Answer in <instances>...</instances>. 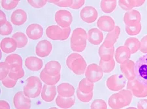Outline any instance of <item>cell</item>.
Returning a JSON list of instances; mask_svg holds the SVG:
<instances>
[{
	"mask_svg": "<svg viewBox=\"0 0 147 109\" xmlns=\"http://www.w3.org/2000/svg\"><path fill=\"white\" fill-rule=\"evenodd\" d=\"M120 70L122 75L128 80L134 79L136 77V63L134 61L128 60L120 64Z\"/></svg>",
	"mask_w": 147,
	"mask_h": 109,
	"instance_id": "5bb4252c",
	"label": "cell"
},
{
	"mask_svg": "<svg viewBox=\"0 0 147 109\" xmlns=\"http://www.w3.org/2000/svg\"><path fill=\"white\" fill-rule=\"evenodd\" d=\"M10 69V66L5 61H2L0 63V79L1 80L8 77Z\"/></svg>",
	"mask_w": 147,
	"mask_h": 109,
	"instance_id": "60d3db41",
	"label": "cell"
},
{
	"mask_svg": "<svg viewBox=\"0 0 147 109\" xmlns=\"http://www.w3.org/2000/svg\"><path fill=\"white\" fill-rule=\"evenodd\" d=\"M126 84V79L124 75H113L109 77L106 81V86L111 91H120Z\"/></svg>",
	"mask_w": 147,
	"mask_h": 109,
	"instance_id": "52a82bcc",
	"label": "cell"
},
{
	"mask_svg": "<svg viewBox=\"0 0 147 109\" xmlns=\"http://www.w3.org/2000/svg\"><path fill=\"white\" fill-rule=\"evenodd\" d=\"M24 64L28 69L31 71L36 72L41 69L43 65V61L37 57L30 56L26 58Z\"/></svg>",
	"mask_w": 147,
	"mask_h": 109,
	"instance_id": "44dd1931",
	"label": "cell"
},
{
	"mask_svg": "<svg viewBox=\"0 0 147 109\" xmlns=\"http://www.w3.org/2000/svg\"><path fill=\"white\" fill-rule=\"evenodd\" d=\"M0 109H10V105L8 102L4 100L0 101Z\"/></svg>",
	"mask_w": 147,
	"mask_h": 109,
	"instance_id": "f907efd6",
	"label": "cell"
},
{
	"mask_svg": "<svg viewBox=\"0 0 147 109\" xmlns=\"http://www.w3.org/2000/svg\"><path fill=\"white\" fill-rule=\"evenodd\" d=\"M56 88L54 86H49L45 84L42 86V89L41 93V99L45 102L51 103L53 101L56 95Z\"/></svg>",
	"mask_w": 147,
	"mask_h": 109,
	"instance_id": "cb8c5ba5",
	"label": "cell"
},
{
	"mask_svg": "<svg viewBox=\"0 0 147 109\" xmlns=\"http://www.w3.org/2000/svg\"><path fill=\"white\" fill-rule=\"evenodd\" d=\"M53 50L52 43L48 40H42L38 42L35 47V53L37 56L45 58L50 55Z\"/></svg>",
	"mask_w": 147,
	"mask_h": 109,
	"instance_id": "2e32d148",
	"label": "cell"
},
{
	"mask_svg": "<svg viewBox=\"0 0 147 109\" xmlns=\"http://www.w3.org/2000/svg\"><path fill=\"white\" fill-rule=\"evenodd\" d=\"M133 94L129 89H121L113 94L108 99V105L112 109H121L130 105L133 100Z\"/></svg>",
	"mask_w": 147,
	"mask_h": 109,
	"instance_id": "6da1fadb",
	"label": "cell"
},
{
	"mask_svg": "<svg viewBox=\"0 0 147 109\" xmlns=\"http://www.w3.org/2000/svg\"><path fill=\"white\" fill-rule=\"evenodd\" d=\"M42 89L41 80L35 76L28 77L24 86L23 92L30 98H36L41 94Z\"/></svg>",
	"mask_w": 147,
	"mask_h": 109,
	"instance_id": "277c9868",
	"label": "cell"
},
{
	"mask_svg": "<svg viewBox=\"0 0 147 109\" xmlns=\"http://www.w3.org/2000/svg\"><path fill=\"white\" fill-rule=\"evenodd\" d=\"M1 24V29H0V33L1 35L5 36V35H8L11 34L13 32V26L11 22L6 21V22L0 23Z\"/></svg>",
	"mask_w": 147,
	"mask_h": 109,
	"instance_id": "ab89813d",
	"label": "cell"
},
{
	"mask_svg": "<svg viewBox=\"0 0 147 109\" xmlns=\"http://www.w3.org/2000/svg\"><path fill=\"white\" fill-rule=\"evenodd\" d=\"M80 16L83 22L87 24H92L95 22V21L97 20L98 13L94 7L86 6L80 11Z\"/></svg>",
	"mask_w": 147,
	"mask_h": 109,
	"instance_id": "4fadbf2b",
	"label": "cell"
},
{
	"mask_svg": "<svg viewBox=\"0 0 147 109\" xmlns=\"http://www.w3.org/2000/svg\"><path fill=\"white\" fill-rule=\"evenodd\" d=\"M46 35L53 41H65L71 34V28H61L58 25H52L46 29Z\"/></svg>",
	"mask_w": 147,
	"mask_h": 109,
	"instance_id": "5b68a950",
	"label": "cell"
},
{
	"mask_svg": "<svg viewBox=\"0 0 147 109\" xmlns=\"http://www.w3.org/2000/svg\"><path fill=\"white\" fill-rule=\"evenodd\" d=\"M127 89H129L133 96L138 98L147 97V84L142 82L136 78L128 80L127 83Z\"/></svg>",
	"mask_w": 147,
	"mask_h": 109,
	"instance_id": "8992f818",
	"label": "cell"
},
{
	"mask_svg": "<svg viewBox=\"0 0 147 109\" xmlns=\"http://www.w3.org/2000/svg\"><path fill=\"white\" fill-rule=\"evenodd\" d=\"M94 87V84L93 82L90 81L88 79L86 78L85 79H82L80 80L79 86H78V89L84 94H89L90 92H93Z\"/></svg>",
	"mask_w": 147,
	"mask_h": 109,
	"instance_id": "4dcf8cb0",
	"label": "cell"
},
{
	"mask_svg": "<svg viewBox=\"0 0 147 109\" xmlns=\"http://www.w3.org/2000/svg\"><path fill=\"white\" fill-rule=\"evenodd\" d=\"M26 33L29 39L35 41L41 38L43 34V28L38 24H32L27 27Z\"/></svg>",
	"mask_w": 147,
	"mask_h": 109,
	"instance_id": "ac0fdd59",
	"label": "cell"
},
{
	"mask_svg": "<svg viewBox=\"0 0 147 109\" xmlns=\"http://www.w3.org/2000/svg\"><path fill=\"white\" fill-rule=\"evenodd\" d=\"M131 53L129 49L125 46H120L116 49L115 58L118 63H122L124 61L129 60Z\"/></svg>",
	"mask_w": 147,
	"mask_h": 109,
	"instance_id": "d6986e66",
	"label": "cell"
},
{
	"mask_svg": "<svg viewBox=\"0 0 147 109\" xmlns=\"http://www.w3.org/2000/svg\"><path fill=\"white\" fill-rule=\"evenodd\" d=\"M117 6V1H105L101 0L100 3V7L104 13H111L115 10Z\"/></svg>",
	"mask_w": 147,
	"mask_h": 109,
	"instance_id": "d6a6232c",
	"label": "cell"
},
{
	"mask_svg": "<svg viewBox=\"0 0 147 109\" xmlns=\"http://www.w3.org/2000/svg\"><path fill=\"white\" fill-rule=\"evenodd\" d=\"M88 41L93 45H99L103 40V34L98 28H91L88 32Z\"/></svg>",
	"mask_w": 147,
	"mask_h": 109,
	"instance_id": "603a6c76",
	"label": "cell"
},
{
	"mask_svg": "<svg viewBox=\"0 0 147 109\" xmlns=\"http://www.w3.org/2000/svg\"><path fill=\"white\" fill-rule=\"evenodd\" d=\"M1 5L2 8H3L5 10L10 11L17 7L18 1H15L14 0H1Z\"/></svg>",
	"mask_w": 147,
	"mask_h": 109,
	"instance_id": "b9f144b4",
	"label": "cell"
},
{
	"mask_svg": "<svg viewBox=\"0 0 147 109\" xmlns=\"http://www.w3.org/2000/svg\"><path fill=\"white\" fill-rule=\"evenodd\" d=\"M84 3L85 0H73V4L70 8L77 10L81 8Z\"/></svg>",
	"mask_w": 147,
	"mask_h": 109,
	"instance_id": "7dc6e473",
	"label": "cell"
},
{
	"mask_svg": "<svg viewBox=\"0 0 147 109\" xmlns=\"http://www.w3.org/2000/svg\"><path fill=\"white\" fill-rule=\"evenodd\" d=\"M14 1H21V0H14Z\"/></svg>",
	"mask_w": 147,
	"mask_h": 109,
	"instance_id": "680465c9",
	"label": "cell"
},
{
	"mask_svg": "<svg viewBox=\"0 0 147 109\" xmlns=\"http://www.w3.org/2000/svg\"><path fill=\"white\" fill-rule=\"evenodd\" d=\"M125 109H138V108H137L136 107H134V106H131V107H128Z\"/></svg>",
	"mask_w": 147,
	"mask_h": 109,
	"instance_id": "11a10c76",
	"label": "cell"
},
{
	"mask_svg": "<svg viewBox=\"0 0 147 109\" xmlns=\"http://www.w3.org/2000/svg\"><path fill=\"white\" fill-rule=\"evenodd\" d=\"M90 109H107V105L103 99H96L92 102Z\"/></svg>",
	"mask_w": 147,
	"mask_h": 109,
	"instance_id": "7bdbcfd3",
	"label": "cell"
},
{
	"mask_svg": "<svg viewBox=\"0 0 147 109\" xmlns=\"http://www.w3.org/2000/svg\"><path fill=\"white\" fill-rule=\"evenodd\" d=\"M146 0H134L135 2V7H139L143 5L144 3H145Z\"/></svg>",
	"mask_w": 147,
	"mask_h": 109,
	"instance_id": "816d5d0a",
	"label": "cell"
},
{
	"mask_svg": "<svg viewBox=\"0 0 147 109\" xmlns=\"http://www.w3.org/2000/svg\"><path fill=\"white\" fill-rule=\"evenodd\" d=\"M85 76L90 81L95 83L101 80L103 76V71L98 64L91 63L87 66L85 71Z\"/></svg>",
	"mask_w": 147,
	"mask_h": 109,
	"instance_id": "30bf717a",
	"label": "cell"
},
{
	"mask_svg": "<svg viewBox=\"0 0 147 109\" xmlns=\"http://www.w3.org/2000/svg\"><path fill=\"white\" fill-rule=\"evenodd\" d=\"M24 75H25V73H24V71L23 69V68L11 69L8 77H9L11 79L13 80H18L24 77Z\"/></svg>",
	"mask_w": 147,
	"mask_h": 109,
	"instance_id": "8d00e7d4",
	"label": "cell"
},
{
	"mask_svg": "<svg viewBox=\"0 0 147 109\" xmlns=\"http://www.w3.org/2000/svg\"><path fill=\"white\" fill-rule=\"evenodd\" d=\"M73 4V0H60L56 5L60 7H71Z\"/></svg>",
	"mask_w": 147,
	"mask_h": 109,
	"instance_id": "c3c4849f",
	"label": "cell"
},
{
	"mask_svg": "<svg viewBox=\"0 0 147 109\" xmlns=\"http://www.w3.org/2000/svg\"><path fill=\"white\" fill-rule=\"evenodd\" d=\"M139 50L143 54H147V35L144 36L140 41Z\"/></svg>",
	"mask_w": 147,
	"mask_h": 109,
	"instance_id": "bcb514c9",
	"label": "cell"
},
{
	"mask_svg": "<svg viewBox=\"0 0 147 109\" xmlns=\"http://www.w3.org/2000/svg\"><path fill=\"white\" fill-rule=\"evenodd\" d=\"M47 1L50 3H53V4H57L60 1V0H47Z\"/></svg>",
	"mask_w": 147,
	"mask_h": 109,
	"instance_id": "db71d44e",
	"label": "cell"
},
{
	"mask_svg": "<svg viewBox=\"0 0 147 109\" xmlns=\"http://www.w3.org/2000/svg\"><path fill=\"white\" fill-rule=\"evenodd\" d=\"M123 20L125 26H130L141 22V15L139 11L132 9L131 11H126L124 15Z\"/></svg>",
	"mask_w": 147,
	"mask_h": 109,
	"instance_id": "e0dca14e",
	"label": "cell"
},
{
	"mask_svg": "<svg viewBox=\"0 0 147 109\" xmlns=\"http://www.w3.org/2000/svg\"><path fill=\"white\" fill-rule=\"evenodd\" d=\"M56 105L61 108L68 109L71 108L75 104V99L74 97L71 98H63L58 96L56 98Z\"/></svg>",
	"mask_w": 147,
	"mask_h": 109,
	"instance_id": "83f0119b",
	"label": "cell"
},
{
	"mask_svg": "<svg viewBox=\"0 0 147 109\" xmlns=\"http://www.w3.org/2000/svg\"><path fill=\"white\" fill-rule=\"evenodd\" d=\"M88 34L82 28H77L73 30L70 39V46L73 52L80 53L86 47Z\"/></svg>",
	"mask_w": 147,
	"mask_h": 109,
	"instance_id": "7a4b0ae2",
	"label": "cell"
},
{
	"mask_svg": "<svg viewBox=\"0 0 147 109\" xmlns=\"http://www.w3.org/2000/svg\"><path fill=\"white\" fill-rule=\"evenodd\" d=\"M120 34V28L118 26H116L115 28L111 31V32H109L107 36L105 37V41L111 42L115 44L117 41V39L119 37V35Z\"/></svg>",
	"mask_w": 147,
	"mask_h": 109,
	"instance_id": "e575fe53",
	"label": "cell"
},
{
	"mask_svg": "<svg viewBox=\"0 0 147 109\" xmlns=\"http://www.w3.org/2000/svg\"><path fill=\"white\" fill-rule=\"evenodd\" d=\"M120 7L125 11L132 10L135 7L134 0H118Z\"/></svg>",
	"mask_w": 147,
	"mask_h": 109,
	"instance_id": "74e56055",
	"label": "cell"
},
{
	"mask_svg": "<svg viewBox=\"0 0 147 109\" xmlns=\"http://www.w3.org/2000/svg\"><path fill=\"white\" fill-rule=\"evenodd\" d=\"M61 68V64L58 61L51 60L45 64L43 70L47 74L56 77L60 74Z\"/></svg>",
	"mask_w": 147,
	"mask_h": 109,
	"instance_id": "484cf974",
	"label": "cell"
},
{
	"mask_svg": "<svg viewBox=\"0 0 147 109\" xmlns=\"http://www.w3.org/2000/svg\"><path fill=\"white\" fill-rule=\"evenodd\" d=\"M99 66L102 69L103 73H109L112 72L115 67V60L113 58L108 61H105L100 59Z\"/></svg>",
	"mask_w": 147,
	"mask_h": 109,
	"instance_id": "836d02e7",
	"label": "cell"
},
{
	"mask_svg": "<svg viewBox=\"0 0 147 109\" xmlns=\"http://www.w3.org/2000/svg\"><path fill=\"white\" fill-rule=\"evenodd\" d=\"M54 20L59 26L61 28L70 27L73 22V16L71 13L67 10L61 9L56 12Z\"/></svg>",
	"mask_w": 147,
	"mask_h": 109,
	"instance_id": "9c48e42d",
	"label": "cell"
},
{
	"mask_svg": "<svg viewBox=\"0 0 147 109\" xmlns=\"http://www.w3.org/2000/svg\"><path fill=\"white\" fill-rule=\"evenodd\" d=\"M12 38H13L17 42L18 48H21L27 45L28 42V39L27 35L22 32H16L13 35Z\"/></svg>",
	"mask_w": 147,
	"mask_h": 109,
	"instance_id": "1f68e13d",
	"label": "cell"
},
{
	"mask_svg": "<svg viewBox=\"0 0 147 109\" xmlns=\"http://www.w3.org/2000/svg\"><path fill=\"white\" fill-rule=\"evenodd\" d=\"M5 61L9 64L11 69L22 68V59L18 54H10L5 58Z\"/></svg>",
	"mask_w": 147,
	"mask_h": 109,
	"instance_id": "4316f807",
	"label": "cell"
},
{
	"mask_svg": "<svg viewBox=\"0 0 147 109\" xmlns=\"http://www.w3.org/2000/svg\"><path fill=\"white\" fill-rule=\"evenodd\" d=\"M13 105L16 109H30L31 99L26 96L24 92L20 91L14 96Z\"/></svg>",
	"mask_w": 147,
	"mask_h": 109,
	"instance_id": "7c38bea8",
	"label": "cell"
},
{
	"mask_svg": "<svg viewBox=\"0 0 147 109\" xmlns=\"http://www.w3.org/2000/svg\"><path fill=\"white\" fill-rule=\"evenodd\" d=\"M57 92L58 96L63 98H71L75 93V87L67 82H63L57 87Z\"/></svg>",
	"mask_w": 147,
	"mask_h": 109,
	"instance_id": "d4e9b609",
	"label": "cell"
},
{
	"mask_svg": "<svg viewBox=\"0 0 147 109\" xmlns=\"http://www.w3.org/2000/svg\"><path fill=\"white\" fill-rule=\"evenodd\" d=\"M103 1H117V0H103Z\"/></svg>",
	"mask_w": 147,
	"mask_h": 109,
	"instance_id": "9f6ffc18",
	"label": "cell"
},
{
	"mask_svg": "<svg viewBox=\"0 0 147 109\" xmlns=\"http://www.w3.org/2000/svg\"><path fill=\"white\" fill-rule=\"evenodd\" d=\"M49 109H59V108H56V107H51V108H49Z\"/></svg>",
	"mask_w": 147,
	"mask_h": 109,
	"instance_id": "6f0895ef",
	"label": "cell"
},
{
	"mask_svg": "<svg viewBox=\"0 0 147 109\" xmlns=\"http://www.w3.org/2000/svg\"><path fill=\"white\" fill-rule=\"evenodd\" d=\"M98 29L105 32H110L115 28V22L114 19L109 16H101L97 21Z\"/></svg>",
	"mask_w": 147,
	"mask_h": 109,
	"instance_id": "9a60e30c",
	"label": "cell"
},
{
	"mask_svg": "<svg viewBox=\"0 0 147 109\" xmlns=\"http://www.w3.org/2000/svg\"><path fill=\"white\" fill-rule=\"evenodd\" d=\"M136 79L147 84V54L138 59L136 63Z\"/></svg>",
	"mask_w": 147,
	"mask_h": 109,
	"instance_id": "ba28073f",
	"label": "cell"
},
{
	"mask_svg": "<svg viewBox=\"0 0 147 109\" xmlns=\"http://www.w3.org/2000/svg\"><path fill=\"white\" fill-rule=\"evenodd\" d=\"M124 46H127L131 51V54L136 53L140 49V41L136 37H129L125 40Z\"/></svg>",
	"mask_w": 147,
	"mask_h": 109,
	"instance_id": "f546056e",
	"label": "cell"
},
{
	"mask_svg": "<svg viewBox=\"0 0 147 109\" xmlns=\"http://www.w3.org/2000/svg\"><path fill=\"white\" fill-rule=\"evenodd\" d=\"M0 48L4 53L11 54L18 48V44L13 38L5 37L1 40Z\"/></svg>",
	"mask_w": 147,
	"mask_h": 109,
	"instance_id": "7402d4cb",
	"label": "cell"
},
{
	"mask_svg": "<svg viewBox=\"0 0 147 109\" xmlns=\"http://www.w3.org/2000/svg\"><path fill=\"white\" fill-rule=\"evenodd\" d=\"M115 53V49L114 44L107 41H104L103 44L99 48L98 54L101 60H110L113 58Z\"/></svg>",
	"mask_w": 147,
	"mask_h": 109,
	"instance_id": "8fae6325",
	"label": "cell"
},
{
	"mask_svg": "<svg viewBox=\"0 0 147 109\" xmlns=\"http://www.w3.org/2000/svg\"><path fill=\"white\" fill-rule=\"evenodd\" d=\"M66 65L74 74L77 75L84 74L87 68L86 60L77 52L71 53L67 56L66 59Z\"/></svg>",
	"mask_w": 147,
	"mask_h": 109,
	"instance_id": "3957f363",
	"label": "cell"
},
{
	"mask_svg": "<svg viewBox=\"0 0 147 109\" xmlns=\"http://www.w3.org/2000/svg\"><path fill=\"white\" fill-rule=\"evenodd\" d=\"M76 94H77V97L79 100L82 103H88L93 98V92L89 94H84L80 92L79 89H77L76 91Z\"/></svg>",
	"mask_w": 147,
	"mask_h": 109,
	"instance_id": "f35d334b",
	"label": "cell"
},
{
	"mask_svg": "<svg viewBox=\"0 0 147 109\" xmlns=\"http://www.w3.org/2000/svg\"><path fill=\"white\" fill-rule=\"evenodd\" d=\"M6 21H7V20L5 14L3 11H0V23L6 22Z\"/></svg>",
	"mask_w": 147,
	"mask_h": 109,
	"instance_id": "f5cc1de1",
	"label": "cell"
},
{
	"mask_svg": "<svg viewBox=\"0 0 147 109\" xmlns=\"http://www.w3.org/2000/svg\"><path fill=\"white\" fill-rule=\"evenodd\" d=\"M125 32L127 33V35L130 36H135V35H139L140 32H141L142 30V25L141 22H139L136 24L130 26H125Z\"/></svg>",
	"mask_w": 147,
	"mask_h": 109,
	"instance_id": "d590c367",
	"label": "cell"
},
{
	"mask_svg": "<svg viewBox=\"0 0 147 109\" xmlns=\"http://www.w3.org/2000/svg\"><path fill=\"white\" fill-rule=\"evenodd\" d=\"M27 1L32 7L35 9L42 8L48 2L47 0H27Z\"/></svg>",
	"mask_w": 147,
	"mask_h": 109,
	"instance_id": "ee69618b",
	"label": "cell"
},
{
	"mask_svg": "<svg viewBox=\"0 0 147 109\" xmlns=\"http://www.w3.org/2000/svg\"><path fill=\"white\" fill-rule=\"evenodd\" d=\"M60 74L56 76V77H53V76L47 74L44 70H42L40 73V79L45 84L49 85V86H55L57 83L59 82V80H60Z\"/></svg>",
	"mask_w": 147,
	"mask_h": 109,
	"instance_id": "f1b7e54d",
	"label": "cell"
},
{
	"mask_svg": "<svg viewBox=\"0 0 147 109\" xmlns=\"http://www.w3.org/2000/svg\"><path fill=\"white\" fill-rule=\"evenodd\" d=\"M138 109H147V99H141L137 103Z\"/></svg>",
	"mask_w": 147,
	"mask_h": 109,
	"instance_id": "681fc988",
	"label": "cell"
},
{
	"mask_svg": "<svg viewBox=\"0 0 147 109\" xmlns=\"http://www.w3.org/2000/svg\"><path fill=\"white\" fill-rule=\"evenodd\" d=\"M28 20V15L25 11L18 9L14 11L11 14V21L13 24L15 26H22Z\"/></svg>",
	"mask_w": 147,
	"mask_h": 109,
	"instance_id": "ffe728a7",
	"label": "cell"
},
{
	"mask_svg": "<svg viewBox=\"0 0 147 109\" xmlns=\"http://www.w3.org/2000/svg\"><path fill=\"white\" fill-rule=\"evenodd\" d=\"M1 83L7 88H13V87L16 86V83H17V80H13L11 79L9 77H7L5 79L1 80Z\"/></svg>",
	"mask_w": 147,
	"mask_h": 109,
	"instance_id": "f6af8a7d",
	"label": "cell"
}]
</instances>
